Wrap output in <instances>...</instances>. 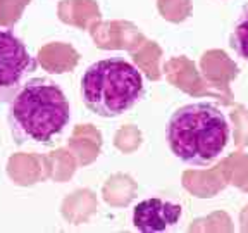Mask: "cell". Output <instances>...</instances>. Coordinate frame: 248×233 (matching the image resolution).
Listing matches in <instances>:
<instances>
[{
	"instance_id": "6da1fadb",
	"label": "cell",
	"mask_w": 248,
	"mask_h": 233,
	"mask_svg": "<svg viewBox=\"0 0 248 233\" xmlns=\"http://www.w3.org/2000/svg\"><path fill=\"white\" fill-rule=\"evenodd\" d=\"M71 119L62 88L48 78H31L9 100V126L16 144H52Z\"/></svg>"
},
{
	"instance_id": "7a4b0ae2",
	"label": "cell",
	"mask_w": 248,
	"mask_h": 233,
	"mask_svg": "<svg viewBox=\"0 0 248 233\" xmlns=\"http://www.w3.org/2000/svg\"><path fill=\"white\" fill-rule=\"evenodd\" d=\"M226 114L214 104L195 102L176 111L167 124V144L172 154L190 166H207L229 144Z\"/></svg>"
},
{
	"instance_id": "3957f363",
	"label": "cell",
	"mask_w": 248,
	"mask_h": 233,
	"mask_svg": "<svg viewBox=\"0 0 248 233\" xmlns=\"http://www.w3.org/2000/svg\"><path fill=\"white\" fill-rule=\"evenodd\" d=\"M83 102L93 114L116 117L145 97V80L138 67L121 57L93 62L81 78Z\"/></svg>"
},
{
	"instance_id": "277c9868",
	"label": "cell",
	"mask_w": 248,
	"mask_h": 233,
	"mask_svg": "<svg viewBox=\"0 0 248 233\" xmlns=\"http://www.w3.org/2000/svg\"><path fill=\"white\" fill-rule=\"evenodd\" d=\"M36 59L11 30L0 28V102H9L24 78L36 69Z\"/></svg>"
},
{
	"instance_id": "5b68a950",
	"label": "cell",
	"mask_w": 248,
	"mask_h": 233,
	"mask_svg": "<svg viewBox=\"0 0 248 233\" xmlns=\"http://www.w3.org/2000/svg\"><path fill=\"white\" fill-rule=\"evenodd\" d=\"M183 214L181 204L162 199H147L136 204L133 209V225L145 233L164 232L174 226Z\"/></svg>"
},
{
	"instance_id": "8992f818",
	"label": "cell",
	"mask_w": 248,
	"mask_h": 233,
	"mask_svg": "<svg viewBox=\"0 0 248 233\" xmlns=\"http://www.w3.org/2000/svg\"><path fill=\"white\" fill-rule=\"evenodd\" d=\"M229 45L241 59L248 61V5L238 16L234 28H232Z\"/></svg>"
}]
</instances>
